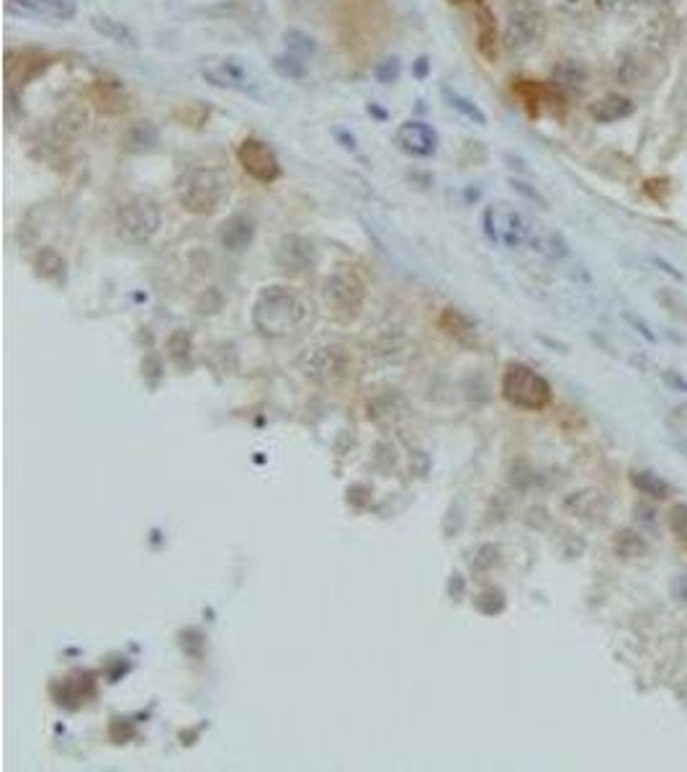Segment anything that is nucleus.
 <instances>
[{"label": "nucleus", "instance_id": "nucleus-1", "mask_svg": "<svg viewBox=\"0 0 687 772\" xmlns=\"http://www.w3.org/2000/svg\"><path fill=\"white\" fill-rule=\"evenodd\" d=\"M309 304L302 294L286 286H268L258 296L253 309V322L268 338H284L291 332L302 330L309 320Z\"/></svg>", "mask_w": 687, "mask_h": 772}, {"label": "nucleus", "instance_id": "nucleus-2", "mask_svg": "<svg viewBox=\"0 0 687 772\" xmlns=\"http://www.w3.org/2000/svg\"><path fill=\"white\" fill-rule=\"evenodd\" d=\"M227 191L229 183L224 181V175L211 168H188L173 183L178 206L196 217L217 212L222 201L227 199Z\"/></svg>", "mask_w": 687, "mask_h": 772}, {"label": "nucleus", "instance_id": "nucleus-3", "mask_svg": "<svg viewBox=\"0 0 687 772\" xmlns=\"http://www.w3.org/2000/svg\"><path fill=\"white\" fill-rule=\"evenodd\" d=\"M546 37V16L536 0H510L505 13V42L507 52L525 55L536 49Z\"/></svg>", "mask_w": 687, "mask_h": 772}, {"label": "nucleus", "instance_id": "nucleus-4", "mask_svg": "<svg viewBox=\"0 0 687 772\" xmlns=\"http://www.w3.org/2000/svg\"><path fill=\"white\" fill-rule=\"evenodd\" d=\"M502 397L518 410L541 412L554 402V389L536 368L525 363H510L502 376Z\"/></svg>", "mask_w": 687, "mask_h": 772}, {"label": "nucleus", "instance_id": "nucleus-5", "mask_svg": "<svg viewBox=\"0 0 687 772\" xmlns=\"http://www.w3.org/2000/svg\"><path fill=\"white\" fill-rule=\"evenodd\" d=\"M482 224L489 240L510 250L523 248V245L533 248L538 232H541L531 219L510 204H489L484 209Z\"/></svg>", "mask_w": 687, "mask_h": 772}, {"label": "nucleus", "instance_id": "nucleus-6", "mask_svg": "<svg viewBox=\"0 0 687 772\" xmlns=\"http://www.w3.org/2000/svg\"><path fill=\"white\" fill-rule=\"evenodd\" d=\"M160 224H163V212L150 196H134L116 214V232L121 240L132 245L150 242L160 232Z\"/></svg>", "mask_w": 687, "mask_h": 772}, {"label": "nucleus", "instance_id": "nucleus-7", "mask_svg": "<svg viewBox=\"0 0 687 772\" xmlns=\"http://www.w3.org/2000/svg\"><path fill=\"white\" fill-rule=\"evenodd\" d=\"M366 299V284L356 268L340 266L327 278V304L340 322L356 320Z\"/></svg>", "mask_w": 687, "mask_h": 772}, {"label": "nucleus", "instance_id": "nucleus-8", "mask_svg": "<svg viewBox=\"0 0 687 772\" xmlns=\"http://www.w3.org/2000/svg\"><path fill=\"white\" fill-rule=\"evenodd\" d=\"M237 163L242 170L260 183H273L281 178V163L268 142L258 137H245L237 147Z\"/></svg>", "mask_w": 687, "mask_h": 772}, {"label": "nucleus", "instance_id": "nucleus-9", "mask_svg": "<svg viewBox=\"0 0 687 772\" xmlns=\"http://www.w3.org/2000/svg\"><path fill=\"white\" fill-rule=\"evenodd\" d=\"M201 75H204L206 83H211L214 88H222V91L245 93V96H253L258 91V78L237 60L209 62L201 70Z\"/></svg>", "mask_w": 687, "mask_h": 772}, {"label": "nucleus", "instance_id": "nucleus-10", "mask_svg": "<svg viewBox=\"0 0 687 772\" xmlns=\"http://www.w3.org/2000/svg\"><path fill=\"white\" fill-rule=\"evenodd\" d=\"M394 145H397V150L404 152V155L417 157V160H428V157H433L435 152H438L440 137L430 124L410 119L402 121L397 127V132H394Z\"/></svg>", "mask_w": 687, "mask_h": 772}, {"label": "nucleus", "instance_id": "nucleus-11", "mask_svg": "<svg viewBox=\"0 0 687 772\" xmlns=\"http://www.w3.org/2000/svg\"><path fill=\"white\" fill-rule=\"evenodd\" d=\"M278 266L284 268L291 276H302V273L312 271L314 263H317V250H314L312 242L307 237L289 235L281 240L276 253Z\"/></svg>", "mask_w": 687, "mask_h": 772}, {"label": "nucleus", "instance_id": "nucleus-12", "mask_svg": "<svg viewBox=\"0 0 687 772\" xmlns=\"http://www.w3.org/2000/svg\"><path fill=\"white\" fill-rule=\"evenodd\" d=\"M119 145L127 155H147V152H152L160 145V129H157V124H152L150 119L132 121V124L121 132Z\"/></svg>", "mask_w": 687, "mask_h": 772}, {"label": "nucleus", "instance_id": "nucleus-13", "mask_svg": "<svg viewBox=\"0 0 687 772\" xmlns=\"http://www.w3.org/2000/svg\"><path fill=\"white\" fill-rule=\"evenodd\" d=\"M11 13H29L44 19L70 21L75 16V0H6Z\"/></svg>", "mask_w": 687, "mask_h": 772}, {"label": "nucleus", "instance_id": "nucleus-14", "mask_svg": "<svg viewBox=\"0 0 687 772\" xmlns=\"http://www.w3.org/2000/svg\"><path fill=\"white\" fill-rule=\"evenodd\" d=\"M253 237L255 219L250 214H232L222 224V232H219V240H222L224 250H229V253H242L253 242Z\"/></svg>", "mask_w": 687, "mask_h": 772}, {"label": "nucleus", "instance_id": "nucleus-15", "mask_svg": "<svg viewBox=\"0 0 687 772\" xmlns=\"http://www.w3.org/2000/svg\"><path fill=\"white\" fill-rule=\"evenodd\" d=\"M474 3V19H477V39H479V52H482L487 60H495L497 55V24L495 13L484 6L482 0H471Z\"/></svg>", "mask_w": 687, "mask_h": 772}, {"label": "nucleus", "instance_id": "nucleus-16", "mask_svg": "<svg viewBox=\"0 0 687 772\" xmlns=\"http://www.w3.org/2000/svg\"><path fill=\"white\" fill-rule=\"evenodd\" d=\"M93 29L101 34L103 39L119 44V47H137V34L132 31V26L124 24V21L114 19V16H106V13H96L91 19Z\"/></svg>", "mask_w": 687, "mask_h": 772}, {"label": "nucleus", "instance_id": "nucleus-17", "mask_svg": "<svg viewBox=\"0 0 687 772\" xmlns=\"http://www.w3.org/2000/svg\"><path fill=\"white\" fill-rule=\"evenodd\" d=\"M93 103L103 114L119 116L127 111V93L121 91L119 83H109V80H98L93 85Z\"/></svg>", "mask_w": 687, "mask_h": 772}, {"label": "nucleus", "instance_id": "nucleus-18", "mask_svg": "<svg viewBox=\"0 0 687 772\" xmlns=\"http://www.w3.org/2000/svg\"><path fill=\"white\" fill-rule=\"evenodd\" d=\"M631 484L639 489V495L649 497V500L662 502V500H669V497H672V484L664 482L659 474H654V471H649V469L633 471Z\"/></svg>", "mask_w": 687, "mask_h": 772}, {"label": "nucleus", "instance_id": "nucleus-19", "mask_svg": "<svg viewBox=\"0 0 687 772\" xmlns=\"http://www.w3.org/2000/svg\"><path fill=\"white\" fill-rule=\"evenodd\" d=\"M587 80L585 65L577 60H564L554 67V83L561 91H582Z\"/></svg>", "mask_w": 687, "mask_h": 772}, {"label": "nucleus", "instance_id": "nucleus-20", "mask_svg": "<svg viewBox=\"0 0 687 772\" xmlns=\"http://www.w3.org/2000/svg\"><path fill=\"white\" fill-rule=\"evenodd\" d=\"M443 98H446L448 109L456 111L458 116H464L466 121H474V124H479V127H484V124H487V114H484L477 103L471 101V98L461 96V93L451 91V88H443Z\"/></svg>", "mask_w": 687, "mask_h": 772}, {"label": "nucleus", "instance_id": "nucleus-21", "mask_svg": "<svg viewBox=\"0 0 687 772\" xmlns=\"http://www.w3.org/2000/svg\"><path fill=\"white\" fill-rule=\"evenodd\" d=\"M440 325H443V330H446L448 335H453L458 343H464V345L477 343V335H474V327H471V322L466 320V317H461L458 312H453V309H446V312H443V317H440Z\"/></svg>", "mask_w": 687, "mask_h": 772}, {"label": "nucleus", "instance_id": "nucleus-22", "mask_svg": "<svg viewBox=\"0 0 687 772\" xmlns=\"http://www.w3.org/2000/svg\"><path fill=\"white\" fill-rule=\"evenodd\" d=\"M273 70H276L278 78L284 80L307 78V62H304V57L294 55V52H284V55L273 57Z\"/></svg>", "mask_w": 687, "mask_h": 772}, {"label": "nucleus", "instance_id": "nucleus-23", "mask_svg": "<svg viewBox=\"0 0 687 772\" xmlns=\"http://www.w3.org/2000/svg\"><path fill=\"white\" fill-rule=\"evenodd\" d=\"M628 114H631V101H626V98L621 96H608L592 106V116H595L597 121H618Z\"/></svg>", "mask_w": 687, "mask_h": 772}, {"label": "nucleus", "instance_id": "nucleus-24", "mask_svg": "<svg viewBox=\"0 0 687 772\" xmlns=\"http://www.w3.org/2000/svg\"><path fill=\"white\" fill-rule=\"evenodd\" d=\"M34 266H37L39 276L47 278V281H62L65 278V258L57 250L44 248L34 260Z\"/></svg>", "mask_w": 687, "mask_h": 772}, {"label": "nucleus", "instance_id": "nucleus-25", "mask_svg": "<svg viewBox=\"0 0 687 772\" xmlns=\"http://www.w3.org/2000/svg\"><path fill=\"white\" fill-rule=\"evenodd\" d=\"M667 525H669V533L675 536V541L687 551V505L685 502H675V505L669 507Z\"/></svg>", "mask_w": 687, "mask_h": 772}, {"label": "nucleus", "instance_id": "nucleus-26", "mask_svg": "<svg viewBox=\"0 0 687 772\" xmlns=\"http://www.w3.org/2000/svg\"><path fill=\"white\" fill-rule=\"evenodd\" d=\"M284 42L286 47H289V52H294V55L299 57H309L317 52V42H314L312 37H309L307 31H299V29H286L284 31Z\"/></svg>", "mask_w": 687, "mask_h": 772}, {"label": "nucleus", "instance_id": "nucleus-27", "mask_svg": "<svg viewBox=\"0 0 687 772\" xmlns=\"http://www.w3.org/2000/svg\"><path fill=\"white\" fill-rule=\"evenodd\" d=\"M615 551H618L621 556H628V559H633V556H644L646 541L639 536V533L621 531L618 536H615Z\"/></svg>", "mask_w": 687, "mask_h": 772}, {"label": "nucleus", "instance_id": "nucleus-28", "mask_svg": "<svg viewBox=\"0 0 687 772\" xmlns=\"http://www.w3.org/2000/svg\"><path fill=\"white\" fill-rule=\"evenodd\" d=\"M374 75L381 85L397 83L399 75H402V62H399V57H386L384 62H379V65H376Z\"/></svg>", "mask_w": 687, "mask_h": 772}, {"label": "nucleus", "instance_id": "nucleus-29", "mask_svg": "<svg viewBox=\"0 0 687 772\" xmlns=\"http://www.w3.org/2000/svg\"><path fill=\"white\" fill-rule=\"evenodd\" d=\"M595 6L603 13H626L641 6V0H595Z\"/></svg>", "mask_w": 687, "mask_h": 772}, {"label": "nucleus", "instance_id": "nucleus-30", "mask_svg": "<svg viewBox=\"0 0 687 772\" xmlns=\"http://www.w3.org/2000/svg\"><path fill=\"white\" fill-rule=\"evenodd\" d=\"M672 595H675L677 603L687 605V574H680V577L672 582Z\"/></svg>", "mask_w": 687, "mask_h": 772}, {"label": "nucleus", "instance_id": "nucleus-31", "mask_svg": "<svg viewBox=\"0 0 687 772\" xmlns=\"http://www.w3.org/2000/svg\"><path fill=\"white\" fill-rule=\"evenodd\" d=\"M664 379H667V381H669V384H675V386H677V389H682V392H685V394H687V381H685V379H682V376H677V374H675V371H667V374H664Z\"/></svg>", "mask_w": 687, "mask_h": 772}, {"label": "nucleus", "instance_id": "nucleus-32", "mask_svg": "<svg viewBox=\"0 0 687 772\" xmlns=\"http://www.w3.org/2000/svg\"><path fill=\"white\" fill-rule=\"evenodd\" d=\"M425 70H428V60H425V57H420V65H417V75H425Z\"/></svg>", "mask_w": 687, "mask_h": 772}, {"label": "nucleus", "instance_id": "nucleus-33", "mask_svg": "<svg viewBox=\"0 0 687 772\" xmlns=\"http://www.w3.org/2000/svg\"><path fill=\"white\" fill-rule=\"evenodd\" d=\"M641 3H664V0H641Z\"/></svg>", "mask_w": 687, "mask_h": 772}]
</instances>
